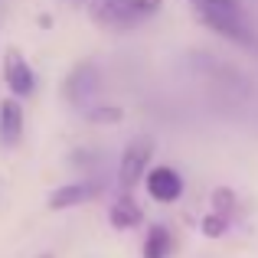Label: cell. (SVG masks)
<instances>
[{"mask_svg":"<svg viewBox=\"0 0 258 258\" xmlns=\"http://www.w3.org/2000/svg\"><path fill=\"white\" fill-rule=\"evenodd\" d=\"M4 79H7V85H10V92L13 95H30L33 92V85H36V79H33V69H30V62H26L23 56H20V49H7V56H4Z\"/></svg>","mask_w":258,"mask_h":258,"instance_id":"obj_4","label":"cell"},{"mask_svg":"<svg viewBox=\"0 0 258 258\" xmlns=\"http://www.w3.org/2000/svg\"><path fill=\"white\" fill-rule=\"evenodd\" d=\"M101 186L98 183H69V186H59L56 193L49 196L52 209H66V206H79V203H88L92 196H98Z\"/></svg>","mask_w":258,"mask_h":258,"instance_id":"obj_7","label":"cell"},{"mask_svg":"<svg viewBox=\"0 0 258 258\" xmlns=\"http://www.w3.org/2000/svg\"><path fill=\"white\" fill-rule=\"evenodd\" d=\"M147 193H151L157 203H173V200H180V193H183L180 173L170 170V167H154V170L147 173Z\"/></svg>","mask_w":258,"mask_h":258,"instance_id":"obj_5","label":"cell"},{"mask_svg":"<svg viewBox=\"0 0 258 258\" xmlns=\"http://www.w3.org/2000/svg\"><path fill=\"white\" fill-rule=\"evenodd\" d=\"M20 134H23V108L17 98H4L0 101V141L13 147L20 144Z\"/></svg>","mask_w":258,"mask_h":258,"instance_id":"obj_6","label":"cell"},{"mask_svg":"<svg viewBox=\"0 0 258 258\" xmlns=\"http://www.w3.org/2000/svg\"><path fill=\"white\" fill-rule=\"evenodd\" d=\"M108 219H111L114 229H134L141 222V206L134 203L131 193H121L118 200H114L111 213H108Z\"/></svg>","mask_w":258,"mask_h":258,"instance_id":"obj_8","label":"cell"},{"mask_svg":"<svg viewBox=\"0 0 258 258\" xmlns=\"http://www.w3.org/2000/svg\"><path fill=\"white\" fill-rule=\"evenodd\" d=\"M157 7V0H101V10L95 17L108 20V23H134V20L147 17Z\"/></svg>","mask_w":258,"mask_h":258,"instance_id":"obj_3","label":"cell"},{"mask_svg":"<svg viewBox=\"0 0 258 258\" xmlns=\"http://www.w3.org/2000/svg\"><path fill=\"white\" fill-rule=\"evenodd\" d=\"M147 160H151V144L147 141H134L124 154H121V167H118V186L121 193H131V186L141 180Z\"/></svg>","mask_w":258,"mask_h":258,"instance_id":"obj_2","label":"cell"},{"mask_svg":"<svg viewBox=\"0 0 258 258\" xmlns=\"http://www.w3.org/2000/svg\"><path fill=\"white\" fill-rule=\"evenodd\" d=\"M203 232L213 235V239H216V235H222V232H226V219H222V216H216V213H209L206 219H203Z\"/></svg>","mask_w":258,"mask_h":258,"instance_id":"obj_11","label":"cell"},{"mask_svg":"<svg viewBox=\"0 0 258 258\" xmlns=\"http://www.w3.org/2000/svg\"><path fill=\"white\" fill-rule=\"evenodd\" d=\"M39 258H52V255H39Z\"/></svg>","mask_w":258,"mask_h":258,"instance_id":"obj_12","label":"cell"},{"mask_svg":"<svg viewBox=\"0 0 258 258\" xmlns=\"http://www.w3.org/2000/svg\"><path fill=\"white\" fill-rule=\"evenodd\" d=\"M213 213L216 216H222V219H226V216H229V209H232L235 206V196L232 193H229V189H216V193H213Z\"/></svg>","mask_w":258,"mask_h":258,"instance_id":"obj_10","label":"cell"},{"mask_svg":"<svg viewBox=\"0 0 258 258\" xmlns=\"http://www.w3.org/2000/svg\"><path fill=\"white\" fill-rule=\"evenodd\" d=\"M189 7H193L196 17H200L209 30H216L219 36H229V39L245 43V46L255 43L239 0H189Z\"/></svg>","mask_w":258,"mask_h":258,"instance_id":"obj_1","label":"cell"},{"mask_svg":"<svg viewBox=\"0 0 258 258\" xmlns=\"http://www.w3.org/2000/svg\"><path fill=\"white\" fill-rule=\"evenodd\" d=\"M173 248L170 242V232H167L164 226H151V232H147V242H144V258H167Z\"/></svg>","mask_w":258,"mask_h":258,"instance_id":"obj_9","label":"cell"}]
</instances>
